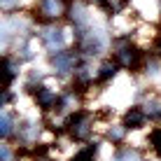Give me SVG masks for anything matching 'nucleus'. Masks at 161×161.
<instances>
[{
    "mask_svg": "<svg viewBox=\"0 0 161 161\" xmlns=\"http://www.w3.org/2000/svg\"><path fill=\"white\" fill-rule=\"evenodd\" d=\"M65 129H68V133L75 138V140H86V138L91 136L93 119H91V114L77 112V110H75V112L65 119Z\"/></svg>",
    "mask_w": 161,
    "mask_h": 161,
    "instance_id": "obj_2",
    "label": "nucleus"
},
{
    "mask_svg": "<svg viewBox=\"0 0 161 161\" xmlns=\"http://www.w3.org/2000/svg\"><path fill=\"white\" fill-rule=\"evenodd\" d=\"M0 5H3V9H12L19 5V0H0Z\"/></svg>",
    "mask_w": 161,
    "mask_h": 161,
    "instance_id": "obj_20",
    "label": "nucleus"
},
{
    "mask_svg": "<svg viewBox=\"0 0 161 161\" xmlns=\"http://www.w3.org/2000/svg\"><path fill=\"white\" fill-rule=\"evenodd\" d=\"M101 5H103L105 9H108L110 14H119L121 9L126 7V0H103Z\"/></svg>",
    "mask_w": 161,
    "mask_h": 161,
    "instance_id": "obj_14",
    "label": "nucleus"
},
{
    "mask_svg": "<svg viewBox=\"0 0 161 161\" xmlns=\"http://www.w3.org/2000/svg\"><path fill=\"white\" fill-rule=\"evenodd\" d=\"M114 161H142L140 152H136V149H119L117 154H114Z\"/></svg>",
    "mask_w": 161,
    "mask_h": 161,
    "instance_id": "obj_13",
    "label": "nucleus"
},
{
    "mask_svg": "<svg viewBox=\"0 0 161 161\" xmlns=\"http://www.w3.org/2000/svg\"><path fill=\"white\" fill-rule=\"evenodd\" d=\"M77 49L84 56H96L103 52V37L93 31H77Z\"/></svg>",
    "mask_w": 161,
    "mask_h": 161,
    "instance_id": "obj_4",
    "label": "nucleus"
},
{
    "mask_svg": "<svg viewBox=\"0 0 161 161\" xmlns=\"http://www.w3.org/2000/svg\"><path fill=\"white\" fill-rule=\"evenodd\" d=\"M112 52H114V61H117L121 68H136V65L140 63V52H138V47L129 40V37L114 40Z\"/></svg>",
    "mask_w": 161,
    "mask_h": 161,
    "instance_id": "obj_1",
    "label": "nucleus"
},
{
    "mask_svg": "<svg viewBox=\"0 0 161 161\" xmlns=\"http://www.w3.org/2000/svg\"><path fill=\"white\" fill-rule=\"evenodd\" d=\"M68 12H70V21L75 24V28H77V31H84L86 24H89V16H86V7H84V5L75 3Z\"/></svg>",
    "mask_w": 161,
    "mask_h": 161,
    "instance_id": "obj_9",
    "label": "nucleus"
},
{
    "mask_svg": "<svg viewBox=\"0 0 161 161\" xmlns=\"http://www.w3.org/2000/svg\"><path fill=\"white\" fill-rule=\"evenodd\" d=\"M68 0H37L35 5V14L44 21H56L63 14H68Z\"/></svg>",
    "mask_w": 161,
    "mask_h": 161,
    "instance_id": "obj_3",
    "label": "nucleus"
},
{
    "mask_svg": "<svg viewBox=\"0 0 161 161\" xmlns=\"http://www.w3.org/2000/svg\"><path fill=\"white\" fill-rule=\"evenodd\" d=\"M37 131H40V129H35V124H24V126H21V140H24V142L33 140Z\"/></svg>",
    "mask_w": 161,
    "mask_h": 161,
    "instance_id": "obj_16",
    "label": "nucleus"
},
{
    "mask_svg": "<svg viewBox=\"0 0 161 161\" xmlns=\"http://www.w3.org/2000/svg\"><path fill=\"white\" fill-rule=\"evenodd\" d=\"M93 154H96V145H89L84 149H80L70 161H93Z\"/></svg>",
    "mask_w": 161,
    "mask_h": 161,
    "instance_id": "obj_15",
    "label": "nucleus"
},
{
    "mask_svg": "<svg viewBox=\"0 0 161 161\" xmlns=\"http://www.w3.org/2000/svg\"><path fill=\"white\" fill-rule=\"evenodd\" d=\"M117 61H105V63L101 65V73H98V82H108L110 77L117 75Z\"/></svg>",
    "mask_w": 161,
    "mask_h": 161,
    "instance_id": "obj_11",
    "label": "nucleus"
},
{
    "mask_svg": "<svg viewBox=\"0 0 161 161\" xmlns=\"http://www.w3.org/2000/svg\"><path fill=\"white\" fill-rule=\"evenodd\" d=\"M33 91H35V101H37V105H40L44 112H49V110H58V101H61V98L52 91V89L37 86V89H33Z\"/></svg>",
    "mask_w": 161,
    "mask_h": 161,
    "instance_id": "obj_7",
    "label": "nucleus"
},
{
    "mask_svg": "<svg viewBox=\"0 0 161 161\" xmlns=\"http://www.w3.org/2000/svg\"><path fill=\"white\" fill-rule=\"evenodd\" d=\"M12 80H14V61L7 56L5 58V86L12 84Z\"/></svg>",
    "mask_w": 161,
    "mask_h": 161,
    "instance_id": "obj_17",
    "label": "nucleus"
},
{
    "mask_svg": "<svg viewBox=\"0 0 161 161\" xmlns=\"http://www.w3.org/2000/svg\"><path fill=\"white\" fill-rule=\"evenodd\" d=\"M12 131H14V126H12V114H9L7 110H3V114H0V136H3V138H9V136H12Z\"/></svg>",
    "mask_w": 161,
    "mask_h": 161,
    "instance_id": "obj_12",
    "label": "nucleus"
},
{
    "mask_svg": "<svg viewBox=\"0 0 161 161\" xmlns=\"http://www.w3.org/2000/svg\"><path fill=\"white\" fill-rule=\"evenodd\" d=\"M145 121H147L145 110L142 108H131L129 112H126V117H124V126L126 129H142Z\"/></svg>",
    "mask_w": 161,
    "mask_h": 161,
    "instance_id": "obj_8",
    "label": "nucleus"
},
{
    "mask_svg": "<svg viewBox=\"0 0 161 161\" xmlns=\"http://www.w3.org/2000/svg\"><path fill=\"white\" fill-rule=\"evenodd\" d=\"M77 63H80V49H73V52H56L52 56V65H54V70L61 75H65V73H75L77 70Z\"/></svg>",
    "mask_w": 161,
    "mask_h": 161,
    "instance_id": "obj_5",
    "label": "nucleus"
},
{
    "mask_svg": "<svg viewBox=\"0 0 161 161\" xmlns=\"http://www.w3.org/2000/svg\"><path fill=\"white\" fill-rule=\"evenodd\" d=\"M140 108L145 110V114L149 119H161V98L159 96H145Z\"/></svg>",
    "mask_w": 161,
    "mask_h": 161,
    "instance_id": "obj_10",
    "label": "nucleus"
},
{
    "mask_svg": "<svg viewBox=\"0 0 161 161\" xmlns=\"http://www.w3.org/2000/svg\"><path fill=\"white\" fill-rule=\"evenodd\" d=\"M124 129H126V126H114V129H110L108 131V138L112 142H121V138H124Z\"/></svg>",
    "mask_w": 161,
    "mask_h": 161,
    "instance_id": "obj_19",
    "label": "nucleus"
},
{
    "mask_svg": "<svg viewBox=\"0 0 161 161\" xmlns=\"http://www.w3.org/2000/svg\"><path fill=\"white\" fill-rule=\"evenodd\" d=\"M149 142H152L154 152L161 157V129H154V131H152V136H149Z\"/></svg>",
    "mask_w": 161,
    "mask_h": 161,
    "instance_id": "obj_18",
    "label": "nucleus"
},
{
    "mask_svg": "<svg viewBox=\"0 0 161 161\" xmlns=\"http://www.w3.org/2000/svg\"><path fill=\"white\" fill-rule=\"evenodd\" d=\"M40 40H42V44H44L52 54H56V52H61V49L65 47V33L61 31V28L49 26V28H44V31L40 33Z\"/></svg>",
    "mask_w": 161,
    "mask_h": 161,
    "instance_id": "obj_6",
    "label": "nucleus"
}]
</instances>
